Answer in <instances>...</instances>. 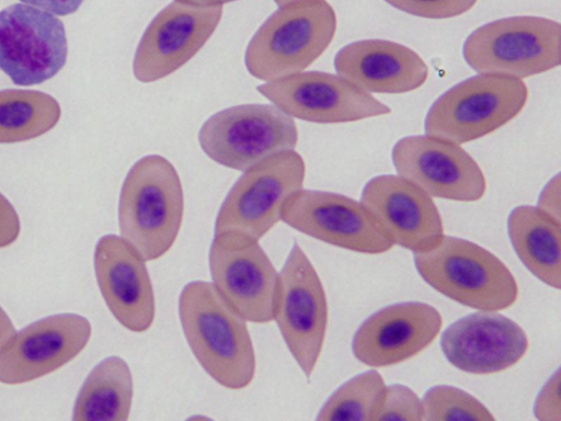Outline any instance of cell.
Here are the masks:
<instances>
[{"label":"cell","mask_w":561,"mask_h":421,"mask_svg":"<svg viewBox=\"0 0 561 421\" xmlns=\"http://www.w3.org/2000/svg\"><path fill=\"white\" fill-rule=\"evenodd\" d=\"M385 420H423L422 399L405 385L386 386L383 401L375 421Z\"/></svg>","instance_id":"cell-27"},{"label":"cell","mask_w":561,"mask_h":421,"mask_svg":"<svg viewBox=\"0 0 561 421\" xmlns=\"http://www.w3.org/2000/svg\"><path fill=\"white\" fill-rule=\"evenodd\" d=\"M84 0H21L22 3L48 11L55 15H69L78 11Z\"/></svg>","instance_id":"cell-32"},{"label":"cell","mask_w":561,"mask_h":421,"mask_svg":"<svg viewBox=\"0 0 561 421\" xmlns=\"http://www.w3.org/2000/svg\"><path fill=\"white\" fill-rule=\"evenodd\" d=\"M20 230L21 225L15 208L0 193V248L12 244L18 239Z\"/></svg>","instance_id":"cell-30"},{"label":"cell","mask_w":561,"mask_h":421,"mask_svg":"<svg viewBox=\"0 0 561 421\" xmlns=\"http://www.w3.org/2000/svg\"><path fill=\"white\" fill-rule=\"evenodd\" d=\"M185 3H190L198 7H222L225 3H229L237 0H175Z\"/></svg>","instance_id":"cell-34"},{"label":"cell","mask_w":561,"mask_h":421,"mask_svg":"<svg viewBox=\"0 0 561 421\" xmlns=\"http://www.w3.org/2000/svg\"><path fill=\"white\" fill-rule=\"evenodd\" d=\"M386 391L376 369L360 373L342 384L320 408V421H375Z\"/></svg>","instance_id":"cell-25"},{"label":"cell","mask_w":561,"mask_h":421,"mask_svg":"<svg viewBox=\"0 0 561 421\" xmlns=\"http://www.w3.org/2000/svg\"><path fill=\"white\" fill-rule=\"evenodd\" d=\"M336 73L367 93H405L420 88L428 67L413 49L387 39H362L334 57Z\"/></svg>","instance_id":"cell-21"},{"label":"cell","mask_w":561,"mask_h":421,"mask_svg":"<svg viewBox=\"0 0 561 421\" xmlns=\"http://www.w3.org/2000/svg\"><path fill=\"white\" fill-rule=\"evenodd\" d=\"M222 7H198L173 0L148 24L137 45L133 73L142 83L173 73L207 43Z\"/></svg>","instance_id":"cell-14"},{"label":"cell","mask_w":561,"mask_h":421,"mask_svg":"<svg viewBox=\"0 0 561 421\" xmlns=\"http://www.w3.org/2000/svg\"><path fill=\"white\" fill-rule=\"evenodd\" d=\"M211 284L247 321L273 320L278 272L259 241L217 234L209 247Z\"/></svg>","instance_id":"cell-12"},{"label":"cell","mask_w":561,"mask_h":421,"mask_svg":"<svg viewBox=\"0 0 561 421\" xmlns=\"http://www.w3.org/2000/svg\"><path fill=\"white\" fill-rule=\"evenodd\" d=\"M16 332L8 314L0 306V350Z\"/></svg>","instance_id":"cell-33"},{"label":"cell","mask_w":561,"mask_h":421,"mask_svg":"<svg viewBox=\"0 0 561 421\" xmlns=\"http://www.w3.org/2000/svg\"><path fill=\"white\" fill-rule=\"evenodd\" d=\"M306 166L295 149L273 155L243 171L216 216L214 235L259 241L279 220L286 201L302 189Z\"/></svg>","instance_id":"cell-7"},{"label":"cell","mask_w":561,"mask_h":421,"mask_svg":"<svg viewBox=\"0 0 561 421\" xmlns=\"http://www.w3.org/2000/svg\"><path fill=\"white\" fill-rule=\"evenodd\" d=\"M391 7L424 19H449L461 15L478 0H383Z\"/></svg>","instance_id":"cell-28"},{"label":"cell","mask_w":561,"mask_h":421,"mask_svg":"<svg viewBox=\"0 0 561 421\" xmlns=\"http://www.w3.org/2000/svg\"><path fill=\"white\" fill-rule=\"evenodd\" d=\"M134 395L131 371L117 355L102 360L84 379L76 398L73 421H126Z\"/></svg>","instance_id":"cell-23"},{"label":"cell","mask_w":561,"mask_h":421,"mask_svg":"<svg viewBox=\"0 0 561 421\" xmlns=\"http://www.w3.org/2000/svg\"><path fill=\"white\" fill-rule=\"evenodd\" d=\"M423 420L491 421V411L469 392L454 386L438 385L427 389L422 399Z\"/></svg>","instance_id":"cell-26"},{"label":"cell","mask_w":561,"mask_h":421,"mask_svg":"<svg viewBox=\"0 0 561 421\" xmlns=\"http://www.w3.org/2000/svg\"><path fill=\"white\" fill-rule=\"evenodd\" d=\"M528 338L514 320L480 310L453 322L442 334L440 348L456 368L477 375L505 371L528 350Z\"/></svg>","instance_id":"cell-20"},{"label":"cell","mask_w":561,"mask_h":421,"mask_svg":"<svg viewBox=\"0 0 561 421\" xmlns=\"http://www.w3.org/2000/svg\"><path fill=\"white\" fill-rule=\"evenodd\" d=\"M462 54L478 73L518 79L542 73L561 62V25L535 15L499 19L471 32Z\"/></svg>","instance_id":"cell-5"},{"label":"cell","mask_w":561,"mask_h":421,"mask_svg":"<svg viewBox=\"0 0 561 421\" xmlns=\"http://www.w3.org/2000/svg\"><path fill=\"white\" fill-rule=\"evenodd\" d=\"M257 91L293 118L312 123H347L391 112L370 93L323 71H300L265 82Z\"/></svg>","instance_id":"cell-13"},{"label":"cell","mask_w":561,"mask_h":421,"mask_svg":"<svg viewBox=\"0 0 561 421\" xmlns=\"http://www.w3.org/2000/svg\"><path fill=\"white\" fill-rule=\"evenodd\" d=\"M561 182L560 173L551 178L541 190L537 207L561 223Z\"/></svg>","instance_id":"cell-31"},{"label":"cell","mask_w":561,"mask_h":421,"mask_svg":"<svg viewBox=\"0 0 561 421\" xmlns=\"http://www.w3.org/2000/svg\"><path fill=\"white\" fill-rule=\"evenodd\" d=\"M507 234L523 264L542 283L561 286V223L537 206L520 205L507 217Z\"/></svg>","instance_id":"cell-22"},{"label":"cell","mask_w":561,"mask_h":421,"mask_svg":"<svg viewBox=\"0 0 561 421\" xmlns=\"http://www.w3.org/2000/svg\"><path fill=\"white\" fill-rule=\"evenodd\" d=\"M391 159L398 174L432 197L480 200L486 181L477 161L458 144L431 135L399 139Z\"/></svg>","instance_id":"cell-15"},{"label":"cell","mask_w":561,"mask_h":421,"mask_svg":"<svg viewBox=\"0 0 561 421\" xmlns=\"http://www.w3.org/2000/svg\"><path fill=\"white\" fill-rule=\"evenodd\" d=\"M534 416L541 421L561 420L559 368L556 369L538 392L534 405Z\"/></svg>","instance_id":"cell-29"},{"label":"cell","mask_w":561,"mask_h":421,"mask_svg":"<svg viewBox=\"0 0 561 421\" xmlns=\"http://www.w3.org/2000/svg\"><path fill=\"white\" fill-rule=\"evenodd\" d=\"M335 30V11L325 0L279 5L251 37L245 67L265 82L304 71L328 48Z\"/></svg>","instance_id":"cell-3"},{"label":"cell","mask_w":561,"mask_h":421,"mask_svg":"<svg viewBox=\"0 0 561 421\" xmlns=\"http://www.w3.org/2000/svg\"><path fill=\"white\" fill-rule=\"evenodd\" d=\"M146 260L121 236H102L94 249L95 278L114 318L127 330L147 331L156 303Z\"/></svg>","instance_id":"cell-18"},{"label":"cell","mask_w":561,"mask_h":421,"mask_svg":"<svg viewBox=\"0 0 561 421\" xmlns=\"http://www.w3.org/2000/svg\"><path fill=\"white\" fill-rule=\"evenodd\" d=\"M420 276L444 296L478 310L497 311L517 299L510 269L485 248L444 236L432 250L414 253Z\"/></svg>","instance_id":"cell-4"},{"label":"cell","mask_w":561,"mask_h":421,"mask_svg":"<svg viewBox=\"0 0 561 421\" xmlns=\"http://www.w3.org/2000/svg\"><path fill=\"white\" fill-rule=\"evenodd\" d=\"M360 202L393 244L414 253L426 252L444 237L442 217L432 196L399 174L370 179Z\"/></svg>","instance_id":"cell-17"},{"label":"cell","mask_w":561,"mask_h":421,"mask_svg":"<svg viewBox=\"0 0 561 421\" xmlns=\"http://www.w3.org/2000/svg\"><path fill=\"white\" fill-rule=\"evenodd\" d=\"M183 214L184 194L174 166L160 155L137 160L119 193V236L147 262L157 260L174 244Z\"/></svg>","instance_id":"cell-2"},{"label":"cell","mask_w":561,"mask_h":421,"mask_svg":"<svg viewBox=\"0 0 561 421\" xmlns=\"http://www.w3.org/2000/svg\"><path fill=\"white\" fill-rule=\"evenodd\" d=\"M198 143L213 161L243 172L294 149L298 129L294 118L273 103L240 104L210 115L199 128Z\"/></svg>","instance_id":"cell-8"},{"label":"cell","mask_w":561,"mask_h":421,"mask_svg":"<svg viewBox=\"0 0 561 421\" xmlns=\"http://www.w3.org/2000/svg\"><path fill=\"white\" fill-rule=\"evenodd\" d=\"M443 325L439 311L421 301L386 306L369 316L352 341L354 356L371 367L403 362L427 348Z\"/></svg>","instance_id":"cell-19"},{"label":"cell","mask_w":561,"mask_h":421,"mask_svg":"<svg viewBox=\"0 0 561 421\" xmlns=\"http://www.w3.org/2000/svg\"><path fill=\"white\" fill-rule=\"evenodd\" d=\"M178 310L186 342L209 377L231 390L248 387L256 369L248 321L206 281L182 288Z\"/></svg>","instance_id":"cell-1"},{"label":"cell","mask_w":561,"mask_h":421,"mask_svg":"<svg viewBox=\"0 0 561 421\" xmlns=\"http://www.w3.org/2000/svg\"><path fill=\"white\" fill-rule=\"evenodd\" d=\"M68 43L55 14L14 3L0 11V70L16 86H35L65 66Z\"/></svg>","instance_id":"cell-10"},{"label":"cell","mask_w":561,"mask_h":421,"mask_svg":"<svg viewBox=\"0 0 561 421\" xmlns=\"http://www.w3.org/2000/svg\"><path fill=\"white\" fill-rule=\"evenodd\" d=\"M282 220L309 237L355 252L379 254L393 246L362 202L334 192L299 190L286 201Z\"/></svg>","instance_id":"cell-11"},{"label":"cell","mask_w":561,"mask_h":421,"mask_svg":"<svg viewBox=\"0 0 561 421\" xmlns=\"http://www.w3.org/2000/svg\"><path fill=\"white\" fill-rule=\"evenodd\" d=\"M91 334L90 321L72 312L27 325L0 350V383L24 384L60 368L87 346Z\"/></svg>","instance_id":"cell-16"},{"label":"cell","mask_w":561,"mask_h":421,"mask_svg":"<svg viewBox=\"0 0 561 421\" xmlns=\"http://www.w3.org/2000/svg\"><path fill=\"white\" fill-rule=\"evenodd\" d=\"M527 98L523 79L478 73L451 87L431 105L425 133L458 145L476 140L517 116Z\"/></svg>","instance_id":"cell-6"},{"label":"cell","mask_w":561,"mask_h":421,"mask_svg":"<svg viewBox=\"0 0 561 421\" xmlns=\"http://www.w3.org/2000/svg\"><path fill=\"white\" fill-rule=\"evenodd\" d=\"M294 1H301V0H274V2L276 3L277 7L289 3V2H294Z\"/></svg>","instance_id":"cell-35"},{"label":"cell","mask_w":561,"mask_h":421,"mask_svg":"<svg viewBox=\"0 0 561 421\" xmlns=\"http://www.w3.org/2000/svg\"><path fill=\"white\" fill-rule=\"evenodd\" d=\"M58 101L28 89L0 90V144L30 140L50 130L59 121Z\"/></svg>","instance_id":"cell-24"},{"label":"cell","mask_w":561,"mask_h":421,"mask_svg":"<svg viewBox=\"0 0 561 421\" xmlns=\"http://www.w3.org/2000/svg\"><path fill=\"white\" fill-rule=\"evenodd\" d=\"M273 320L291 356L309 378L325 339L328 301L317 270L297 242L278 272Z\"/></svg>","instance_id":"cell-9"}]
</instances>
